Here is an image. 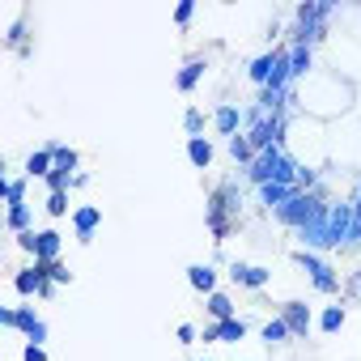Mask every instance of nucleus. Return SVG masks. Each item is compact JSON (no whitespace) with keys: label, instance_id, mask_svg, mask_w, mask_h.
I'll use <instances>...</instances> for the list:
<instances>
[{"label":"nucleus","instance_id":"nucleus-20","mask_svg":"<svg viewBox=\"0 0 361 361\" xmlns=\"http://www.w3.org/2000/svg\"><path fill=\"white\" fill-rule=\"evenodd\" d=\"M226 149H230V157H234V161H243V166H251V161H255V149H251V140H247L243 132H238V136H230V140H226Z\"/></svg>","mask_w":361,"mask_h":361},{"label":"nucleus","instance_id":"nucleus-32","mask_svg":"<svg viewBox=\"0 0 361 361\" xmlns=\"http://www.w3.org/2000/svg\"><path fill=\"white\" fill-rule=\"evenodd\" d=\"M26 361H47V353H43V344H26V353H22Z\"/></svg>","mask_w":361,"mask_h":361},{"label":"nucleus","instance_id":"nucleus-24","mask_svg":"<svg viewBox=\"0 0 361 361\" xmlns=\"http://www.w3.org/2000/svg\"><path fill=\"white\" fill-rule=\"evenodd\" d=\"M39 272H43V276L51 281V285H68V281H73V272H68V268H64L60 259H51V264H39Z\"/></svg>","mask_w":361,"mask_h":361},{"label":"nucleus","instance_id":"nucleus-19","mask_svg":"<svg viewBox=\"0 0 361 361\" xmlns=\"http://www.w3.org/2000/svg\"><path fill=\"white\" fill-rule=\"evenodd\" d=\"M289 336H293V331H289V323H285L281 314H276V319H268V323H264V331H259V340H264V344H285Z\"/></svg>","mask_w":361,"mask_h":361},{"label":"nucleus","instance_id":"nucleus-15","mask_svg":"<svg viewBox=\"0 0 361 361\" xmlns=\"http://www.w3.org/2000/svg\"><path fill=\"white\" fill-rule=\"evenodd\" d=\"M51 170H56V157H51V145L26 157V174H30V178H47Z\"/></svg>","mask_w":361,"mask_h":361},{"label":"nucleus","instance_id":"nucleus-23","mask_svg":"<svg viewBox=\"0 0 361 361\" xmlns=\"http://www.w3.org/2000/svg\"><path fill=\"white\" fill-rule=\"evenodd\" d=\"M5 200H9V209L26 204V178H5Z\"/></svg>","mask_w":361,"mask_h":361},{"label":"nucleus","instance_id":"nucleus-9","mask_svg":"<svg viewBox=\"0 0 361 361\" xmlns=\"http://www.w3.org/2000/svg\"><path fill=\"white\" fill-rule=\"evenodd\" d=\"M60 247H64V238H60L56 230H39V234H35V264L60 259Z\"/></svg>","mask_w":361,"mask_h":361},{"label":"nucleus","instance_id":"nucleus-12","mask_svg":"<svg viewBox=\"0 0 361 361\" xmlns=\"http://www.w3.org/2000/svg\"><path fill=\"white\" fill-rule=\"evenodd\" d=\"M188 285H192L196 293H217V272H213V264H192V268H188Z\"/></svg>","mask_w":361,"mask_h":361},{"label":"nucleus","instance_id":"nucleus-29","mask_svg":"<svg viewBox=\"0 0 361 361\" xmlns=\"http://www.w3.org/2000/svg\"><path fill=\"white\" fill-rule=\"evenodd\" d=\"M47 213H51V217H64V213H68V192H51V196H47Z\"/></svg>","mask_w":361,"mask_h":361},{"label":"nucleus","instance_id":"nucleus-27","mask_svg":"<svg viewBox=\"0 0 361 361\" xmlns=\"http://www.w3.org/2000/svg\"><path fill=\"white\" fill-rule=\"evenodd\" d=\"M9 230L13 234H26L30 230V209L22 204V209H9Z\"/></svg>","mask_w":361,"mask_h":361},{"label":"nucleus","instance_id":"nucleus-8","mask_svg":"<svg viewBox=\"0 0 361 361\" xmlns=\"http://www.w3.org/2000/svg\"><path fill=\"white\" fill-rule=\"evenodd\" d=\"M293 196H302V188H298V183H264V188H259V200H264L272 213H276L281 204H289Z\"/></svg>","mask_w":361,"mask_h":361},{"label":"nucleus","instance_id":"nucleus-21","mask_svg":"<svg viewBox=\"0 0 361 361\" xmlns=\"http://www.w3.org/2000/svg\"><path fill=\"white\" fill-rule=\"evenodd\" d=\"M289 73H293V81L310 73V47H289Z\"/></svg>","mask_w":361,"mask_h":361},{"label":"nucleus","instance_id":"nucleus-3","mask_svg":"<svg viewBox=\"0 0 361 361\" xmlns=\"http://www.w3.org/2000/svg\"><path fill=\"white\" fill-rule=\"evenodd\" d=\"M0 323H5V327H18L30 344H43V340H47V323L35 314V306H5V310H0Z\"/></svg>","mask_w":361,"mask_h":361},{"label":"nucleus","instance_id":"nucleus-7","mask_svg":"<svg viewBox=\"0 0 361 361\" xmlns=\"http://www.w3.org/2000/svg\"><path fill=\"white\" fill-rule=\"evenodd\" d=\"M243 336H247V323H243V319H226V323L204 327V344H213V340H221V344H238Z\"/></svg>","mask_w":361,"mask_h":361},{"label":"nucleus","instance_id":"nucleus-18","mask_svg":"<svg viewBox=\"0 0 361 361\" xmlns=\"http://www.w3.org/2000/svg\"><path fill=\"white\" fill-rule=\"evenodd\" d=\"M209 314H213V323H226V319H238L234 314V302L217 289V293H209Z\"/></svg>","mask_w":361,"mask_h":361},{"label":"nucleus","instance_id":"nucleus-31","mask_svg":"<svg viewBox=\"0 0 361 361\" xmlns=\"http://www.w3.org/2000/svg\"><path fill=\"white\" fill-rule=\"evenodd\" d=\"M178 344H196V327L192 323H178Z\"/></svg>","mask_w":361,"mask_h":361},{"label":"nucleus","instance_id":"nucleus-14","mask_svg":"<svg viewBox=\"0 0 361 361\" xmlns=\"http://www.w3.org/2000/svg\"><path fill=\"white\" fill-rule=\"evenodd\" d=\"M204 68H209L204 60H188L183 68H178V77H174V85H178V90H183V94H192V90L200 85V77H204Z\"/></svg>","mask_w":361,"mask_h":361},{"label":"nucleus","instance_id":"nucleus-13","mask_svg":"<svg viewBox=\"0 0 361 361\" xmlns=\"http://www.w3.org/2000/svg\"><path fill=\"white\" fill-rule=\"evenodd\" d=\"M13 285H18V293H22V298H30V293H39V298H43L47 276H43V272H39V264H35V268H22V272L13 276Z\"/></svg>","mask_w":361,"mask_h":361},{"label":"nucleus","instance_id":"nucleus-17","mask_svg":"<svg viewBox=\"0 0 361 361\" xmlns=\"http://www.w3.org/2000/svg\"><path fill=\"white\" fill-rule=\"evenodd\" d=\"M188 157H192V166L209 170V166H213V145H209L204 136H192V140H188Z\"/></svg>","mask_w":361,"mask_h":361},{"label":"nucleus","instance_id":"nucleus-2","mask_svg":"<svg viewBox=\"0 0 361 361\" xmlns=\"http://www.w3.org/2000/svg\"><path fill=\"white\" fill-rule=\"evenodd\" d=\"M327 213V204L314 196V192H302V196H293L289 204H281L276 209V221L281 226H293V230H302V226H310L314 217H323Z\"/></svg>","mask_w":361,"mask_h":361},{"label":"nucleus","instance_id":"nucleus-5","mask_svg":"<svg viewBox=\"0 0 361 361\" xmlns=\"http://www.w3.org/2000/svg\"><path fill=\"white\" fill-rule=\"evenodd\" d=\"M98 221H102V209H98V204H85V209H77V213H73V230H77V243H81V247H90V243H94Z\"/></svg>","mask_w":361,"mask_h":361},{"label":"nucleus","instance_id":"nucleus-26","mask_svg":"<svg viewBox=\"0 0 361 361\" xmlns=\"http://www.w3.org/2000/svg\"><path fill=\"white\" fill-rule=\"evenodd\" d=\"M43 183H47V188H51V192H68V188H73V174H68V170H60V166H56V170H51V174H47V178H43Z\"/></svg>","mask_w":361,"mask_h":361},{"label":"nucleus","instance_id":"nucleus-30","mask_svg":"<svg viewBox=\"0 0 361 361\" xmlns=\"http://www.w3.org/2000/svg\"><path fill=\"white\" fill-rule=\"evenodd\" d=\"M192 18H196V5H192V0H183V5L174 9V22H178V26H188Z\"/></svg>","mask_w":361,"mask_h":361},{"label":"nucleus","instance_id":"nucleus-22","mask_svg":"<svg viewBox=\"0 0 361 361\" xmlns=\"http://www.w3.org/2000/svg\"><path fill=\"white\" fill-rule=\"evenodd\" d=\"M344 314H348L344 306H327V310L319 314V327H323V331L331 336V331H340V327H344Z\"/></svg>","mask_w":361,"mask_h":361},{"label":"nucleus","instance_id":"nucleus-34","mask_svg":"<svg viewBox=\"0 0 361 361\" xmlns=\"http://www.w3.org/2000/svg\"><path fill=\"white\" fill-rule=\"evenodd\" d=\"M200 361H213V357H200Z\"/></svg>","mask_w":361,"mask_h":361},{"label":"nucleus","instance_id":"nucleus-28","mask_svg":"<svg viewBox=\"0 0 361 361\" xmlns=\"http://www.w3.org/2000/svg\"><path fill=\"white\" fill-rule=\"evenodd\" d=\"M183 128H188V140H192V136H200V132H204V115L192 106V111L183 115Z\"/></svg>","mask_w":361,"mask_h":361},{"label":"nucleus","instance_id":"nucleus-25","mask_svg":"<svg viewBox=\"0 0 361 361\" xmlns=\"http://www.w3.org/2000/svg\"><path fill=\"white\" fill-rule=\"evenodd\" d=\"M51 157H56L60 170H68V174L77 170V149H68V145H51Z\"/></svg>","mask_w":361,"mask_h":361},{"label":"nucleus","instance_id":"nucleus-33","mask_svg":"<svg viewBox=\"0 0 361 361\" xmlns=\"http://www.w3.org/2000/svg\"><path fill=\"white\" fill-rule=\"evenodd\" d=\"M348 289H357V293H361V272H357V276L348 281Z\"/></svg>","mask_w":361,"mask_h":361},{"label":"nucleus","instance_id":"nucleus-6","mask_svg":"<svg viewBox=\"0 0 361 361\" xmlns=\"http://www.w3.org/2000/svg\"><path fill=\"white\" fill-rule=\"evenodd\" d=\"M230 276H234L238 285H247V289H264V285L272 281V272H268V268H259V264H243V259H234V264H230Z\"/></svg>","mask_w":361,"mask_h":361},{"label":"nucleus","instance_id":"nucleus-11","mask_svg":"<svg viewBox=\"0 0 361 361\" xmlns=\"http://www.w3.org/2000/svg\"><path fill=\"white\" fill-rule=\"evenodd\" d=\"M281 319L289 323L293 336H306V331H310V306H306V302H285V306H281Z\"/></svg>","mask_w":361,"mask_h":361},{"label":"nucleus","instance_id":"nucleus-4","mask_svg":"<svg viewBox=\"0 0 361 361\" xmlns=\"http://www.w3.org/2000/svg\"><path fill=\"white\" fill-rule=\"evenodd\" d=\"M293 259L310 272V281H314V289H319V293H340V276H336V268H331L323 255H314V251L298 247V251H293Z\"/></svg>","mask_w":361,"mask_h":361},{"label":"nucleus","instance_id":"nucleus-10","mask_svg":"<svg viewBox=\"0 0 361 361\" xmlns=\"http://www.w3.org/2000/svg\"><path fill=\"white\" fill-rule=\"evenodd\" d=\"M213 128L230 140V136H238V128H243V111L234 106V102H226V106H217L213 111Z\"/></svg>","mask_w":361,"mask_h":361},{"label":"nucleus","instance_id":"nucleus-1","mask_svg":"<svg viewBox=\"0 0 361 361\" xmlns=\"http://www.w3.org/2000/svg\"><path fill=\"white\" fill-rule=\"evenodd\" d=\"M298 174H302V166H298L281 145L255 153V161L247 166V178H251L255 188H264V183H298Z\"/></svg>","mask_w":361,"mask_h":361},{"label":"nucleus","instance_id":"nucleus-16","mask_svg":"<svg viewBox=\"0 0 361 361\" xmlns=\"http://www.w3.org/2000/svg\"><path fill=\"white\" fill-rule=\"evenodd\" d=\"M272 68H276V51H268V56H259V60H251V68H247V77L264 90L268 81H272Z\"/></svg>","mask_w":361,"mask_h":361}]
</instances>
